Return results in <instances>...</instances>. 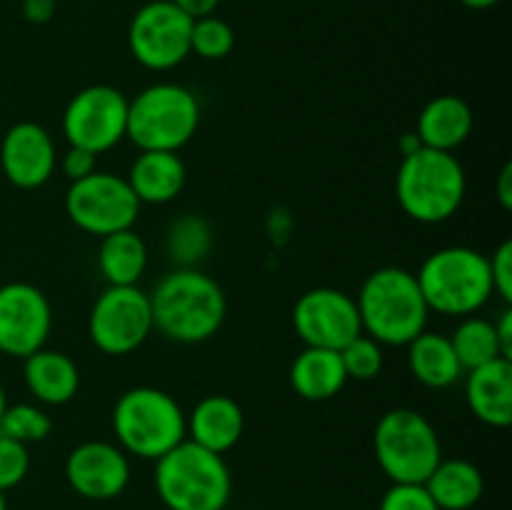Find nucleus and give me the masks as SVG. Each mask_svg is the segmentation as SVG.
<instances>
[{
    "instance_id": "nucleus-14",
    "label": "nucleus",
    "mask_w": 512,
    "mask_h": 510,
    "mask_svg": "<svg viewBox=\"0 0 512 510\" xmlns=\"http://www.w3.org/2000/svg\"><path fill=\"white\" fill-rule=\"evenodd\" d=\"M53 330V308L48 295L33 283L0 285V353L25 360L45 348Z\"/></svg>"
},
{
    "instance_id": "nucleus-19",
    "label": "nucleus",
    "mask_w": 512,
    "mask_h": 510,
    "mask_svg": "<svg viewBox=\"0 0 512 510\" xmlns=\"http://www.w3.org/2000/svg\"><path fill=\"white\" fill-rule=\"evenodd\" d=\"M128 185L140 205H165L178 198L188 180L183 158L170 150H140L130 163Z\"/></svg>"
},
{
    "instance_id": "nucleus-38",
    "label": "nucleus",
    "mask_w": 512,
    "mask_h": 510,
    "mask_svg": "<svg viewBox=\"0 0 512 510\" xmlns=\"http://www.w3.org/2000/svg\"><path fill=\"white\" fill-rule=\"evenodd\" d=\"M498 200L505 210L512 208V165L508 163L500 170L498 178Z\"/></svg>"
},
{
    "instance_id": "nucleus-10",
    "label": "nucleus",
    "mask_w": 512,
    "mask_h": 510,
    "mask_svg": "<svg viewBox=\"0 0 512 510\" xmlns=\"http://www.w3.org/2000/svg\"><path fill=\"white\" fill-rule=\"evenodd\" d=\"M88 333L105 355H128L153 333L150 298L138 285H108L95 298L88 318Z\"/></svg>"
},
{
    "instance_id": "nucleus-23",
    "label": "nucleus",
    "mask_w": 512,
    "mask_h": 510,
    "mask_svg": "<svg viewBox=\"0 0 512 510\" xmlns=\"http://www.w3.org/2000/svg\"><path fill=\"white\" fill-rule=\"evenodd\" d=\"M423 485L440 510H470L485 493L483 473L465 458H443Z\"/></svg>"
},
{
    "instance_id": "nucleus-18",
    "label": "nucleus",
    "mask_w": 512,
    "mask_h": 510,
    "mask_svg": "<svg viewBox=\"0 0 512 510\" xmlns=\"http://www.w3.org/2000/svg\"><path fill=\"white\" fill-rule=\"evenodd\" d=\"M465 398L480 423L508 428L512 423V360L495 358L493 363L468 370Z\"/></svg>"
},
{
    "instance_id": "nucleus-30",
    "label": "nucleus",
    "mask_w": 512,
    "mask_h": 510,
    "mask_svg": "<svg viewBox=\"0 0 512 510\" xmlns=\"http://www.w3.org/2000/svg\"><path fill=\"white\" fill-rule=\"evenodd\" d=\"M338 353L345 365V373H348V380H375L383 370V345L365 333L350 340Z\"/></svg>"
},
{
    "instance_id": "nucleus-4",
    "label": "nucleus",
    "mask_w": 512,
    "mask_h": 510,
    "mask_svg": "<svg viewBox=\"0 0 512 510\" xmlns=\"http://www.w3.org/2000/svg\"><path fill=\"white\" fill-rule=\"evenodd\" d=\"M468 178L453 153L418 148L403 155L395 175V195L405 215L425 225L445 223L460 210Z\"/></svg>"
},
{
    "instance_id": "nucleus-21",
    "label": "nucleus",
    "mask_w": 512,
    "mask_h": 510,
    "mask_svg": "<svg viewBox=\"0 0 512 510\" xmlns=\"http://www.w3.org/2000/svg\"><path fill=\"white\" fill-rule=\"evenodd\" d=\"M473 133V110L458 95H438L420 110L415 135L423 148L453 153Z\"/></svg>"
},
{
    "instance_id": "nucleus-2",
    "label": "nucleus",
    "mask_w": 512,
    "mask_h": 510,
    "mask_svg": "<svg viewBox=\"0 0 512 510\" xmlns=\"http://www.w3.org/2000/svg\"><path fill=\"white\" fill-rule=\"evenodd\" d=\"M155 493L168 510H225L233 473L220 453L185 438L155 460Z\"/></svg>"
},
{
    "instance_id": "nucleus-3",
    "label": "nucleus",
    "mask_w": 512,
    "mask_h": 510,
    "mask_svg": "<svg viewBox=\"0 0 512 510\" xmlns=\"http://www.w3.org/2000/svg\"><path fill=\"white\" fill-rule=\"evenodd\" d=\"M363 333L380 345H408L428 330L430 308L415 273L405 268H378L363 280L355 298Z\"/></svg>"
},
{
    "instance_id": "nucleus-8",
    "label": "nucleus",
    "mask_w": 512,
    "mask_h": 510,
    "mask_svg": "<svg viewBox=\"0 0 512 510\" xmlns=\"http://www.w3.org/2000/svg\"><path fill=\"white\" fill-rule=\"evenodd\" d=\"M373 453L390 483H425L443 460V445L420 410L393 408L375 425Z\"/></svg>"
},
{
    "instance_id": "nucleus-36",
    "label": "nucleus",
    "mask_w": 512,
    "mask_h": 510,
    "mask_svg": "<svg viewBox=\"0 0 512 510\" xmlns=\"http://www.w3.org/2000/svg\"><path fill=\"white\" fill-rule=\"evenodd\" d=\"M23 3V15L30 23H48L55 13L53 0H20Z\"/></svg>"
},
{
    "instance_id": "nucleus-6",
    "label": "nucleus",
    "mask_w": 512,
    "mask_h": 510,
    "mask_svg": "<svg viewBox=\"0 0 512 510\" xmlns=\"http://www.w3.org/2000/svg\"><path fill=\"white\" fill-rule=\"evenodd\" d=\"M430 313L475 315L493 298L488 255L468 245H450L430 253L415 273Z\"/></svg>"
},
{
    "instance_id": "nucleus-28",
    "label": "nucleus",
    "mask_w": 512,
    "mask_h": 510,
    "mask_svg": "<svg viewBox=\"0 0 512 510\" xmlns=\"http://www.w3.org/2000/svg\"><path fill=\"white\" fill-rule=\"evenodd\" d=\"M50 430H53V418L33 403L8 405L0 418V433L25 445L40 443L48 438Z\"/></svg>"
},
{
    "instance_id": "nucleus-17",
    "label": "nucleus",
    "mask_w": 512,
    "mask_h": 510,
    "mask_svg": "<svg viewBox=\"0 0 512 510\" xmlns=\"http://www.w3.org/2000/svg\"><path fill=\"white\" fill-rule=\"evenodd\" d=\"M185 430L188 440L225 455L243 438V408L230 395H205L195 403L193 413L185 415Z\"/></svg>"
},
{
    "instance_id": "nucleus-13",
    "label": "nucleus",
    "mask_w": 512,
    "mask_h": 510,
    "mask_svg": "<svg viewBox=\"0 0 512 510\" xmlns=\"http://www.w3.org/2000/svg\"><path fill=\"white\" fill-rule=\"evenodd\" d=\"M293 328L310 348L343 350L363 333L353 295L338 288L305 290L293 305Z\"/></svg>"
},
{
    "instance_id": "nucleus-32",
    "label": "nucleus",
    "mask_w": 512,
    "mask_h": 510,
    "mask_svg": "<svg viewBox=\"0 0 512 510\" xmlns=\"http://www.w3.org/2000/svg\"><path fill=\"white\" fill-rule=\"evenodd\" d=\"M378 510H440L423 483H393Z\"/></svg>"
},
{
    "instance_id": "nucleus-24",
    "label": "nucleus",
    "mask_w": 512,
    "mask_h": 510,
    "mask_svg": "<svg viewBox=\"0 0 512 510\" xmlns=\"http://www.w3.org/2000/svg\"><path fill=\"white\" fill-rule=\"evenodd\" d=\"M408 368L418 383L433 390L448 388L458 383L463 375V365L455 355L450 338L433 330H423L418 338L408 343Z\"/></svg>"
},
{
    "instance_id": "nucleus-25",
    "label": "nucleus",
    "mask_w": 512,
    "mask_h": 510,
    "mask_svg": "<svg viewBox=\"0 0 512 510\" xmlns=\"http://www.w3.org/2000/svg\"><path fill=\"white\" fill-rule=\"evenodd\" d=\"M98 268L108 285H138L148 268V245L133 228L100 238Z\"/></svg>"
},
{
    "instance_id": "nucleus-12",
    "label": "nucleus",
    "mask_w": 512,
    "mask_h": 510,
    "mask_svg": "<svg viewBox=\"0 0 512 510\" xmlns=\"http://www.w3.org/2000/svg\"><path fill=\"white\" fill-rule=\"evenodd\" d=\"M193 18L170 0H150L135 10L128 28V45L143 68L163 73L173 70L190 55Z\"/></svg>"
},
{
    "instance_id": "nucleus-15",
    "label": "nucleus",
    "mask_w": 512,
    "mask_h": 510,
    "mask_svg": "<svg viewBox=\"0 0 512 510\" xmlns=\"http://www.w3.org/2000/svg\"><path fill=\"white\" fill-rule=\"evenodd\" d=\"M130 455L108 440H85L65 458V480L80 498L105 503L130 485Z\"/></svg>"
},
{
    "instance_id": "nucleus-7",
    "label": "nucleus",
    "mask_w": 512,
    "mask_h": 510,
    "mask_svg": "<svg viewBox=\"0 0 512 510\" xmlns=\"http://www.w3.org/2000/svg\"><path fill=\"white\" fill-rule=\"evenodd\" d=\"M200 125V103L185 85L155 83L128 100L125 138L138 150L178 153Z\"/></svg>"
},
{
    "instance_id": "nucleus-39",
    "label": "nucleus",
    "mask_w": 512,
    "mask_h": 510,
    "mask_svg": "<svg viewBox=\"0 0 512 510\" xmlns=\"http://www.w3.org/2000/svg\"><path fill=\"white\" fill-rule=\"evenodd\" d=\"M418 148H423V143H420L418 135H415V133H405L403 138H400V153H403V155L415 153Z\"/></svg>"
},
{
    "instance_id": "nucleus-42",
    "label": "nucleus",
    "mask_w": 512,
    "mask_h": 510,
    "mask_svg": "<svg viewBox=\"0 0 512 510\" xmlns=\"http://www.w3.org/2000/svg\"><path fill=\"white\" fill-rule=\"evenodd\" d=\"M0 510H8V498H5V493H0Z\"/></svg>"
},
{
    "instance_id": "nucleus-41",
    "label": "nucleus",
    "mask_w": 512,
    "mask_h": 510,
    "mask_svg": "<svg viewBox=\"0 0 512 510\" xmlns=\"http://www.w3.org/2000/svg\"><path fill=\"white\" fill-rule=\"evenodd\" d=\"M5 408H8V398H5V388L0 385V418H3Z\"/></svg>"
},
{
    "instance_id": "nucleus-33",
    "label": "nucleus",
    "mask_w": 512,
    "mask_h": 510,
    "mask_svg": "<svg viewBox=\"0 0 512 510\" xmlns=\"http://www.w3.org/2000/svg\"><path fill=\"white\" fill-rule=\"evenodd\" d=\"M490 263V278H493V295H498L505 305L512 303V240H503L495 248Z\"/></svg>"
},
{
    "instance_id": "nucleus-1",
    "label": "nucleus",
    "mask_w": 512,
    "mask_h": 510,
    "mask_svg": "<svg viewBox=\"0 0 512 510\" xmlns=\"http://www.w3.org/2000/svg\"><path fill=\"white\" fill-rule=\"evenodd\" d=\"M153 330L173 343H203L223 325L228 300L213 275L198 268H175L148 293Z\"/></svg>"
},
{
    "instance_id": "nucleus-29",
    "label": "nucleus",
    "mask_w": 512,
    "mask_h": 510,
    "mask_svg": "<svg viewBox=\"0 0 512 510\" xmlns=\"http://www.w3.org/2000/svg\"><path fill=\"white\" fill-rule=\"evenodd\" d=\"M235 45V30L218 15H203L193 20L190 30V53L203 60H223Z\"/></svg>"
},
{
    "instance_id": "nucleus-31",
    "label": "nucleus",
    "mask_w": 512,
    "mask_h": 510,
    "mask_svg": "<svg viewBox=\"0 0 512 510\" xmlns=\"http://www.w3.org/2000/svg\"><path fill=\"white\" fill-rule=\"evenodd\" d=\"M30 473V450L25 443L0 433V493L18 488Z\"/></svg>"
},
{
    "instance_id": "nucleus-9",
    "label": "nucleus",
    "mask_w": 512,
    "mask_h": 510,
    "mask_svg": "<svg viewBox=\"0 0 512 510\" xmlns=\"http://www.w3.org/2000/svg\"><path fill=\"white\" fill-rule=\"evenodd\" d=\"M65 215L83 233L105 238L133 228L140 215V200L123 175L93 170L88 178L70 183L65 193Z\"/></svg>"
},
{
    "instance_id": "nucleus-20",
    "label": "nucleus",
    "mask_w": 512,
    "mask_h": 510,
    "mask_svg": "<svg viewBox=\"0 0 512 510\" xmlns=\"http://www.w3.org/2000/svg\"><path fill=\"white\" fill-rule=\"evenodd\" d=\"M23 378L38 403L65 405L78 395L80 370L63 350L40 348L23 360Z\"/></svg>"
},
{
    "instance_id": "nucleus-37",
    "label": "nucleus",
    "mask_w": 512,
    "mask_h": 510,
    "mask_svg": "<svg viewBox=\"0 0 512 510\" xmlns=\"http://www.w3.org/2000/svg\"><path fill=\"white\" fill-rule=\"evenodd\" d=\"M173 5H178L185 15L190 18H203V15H213L218 8L220 0H170Z\"/></svg>"
},
{
    "instance_id": "nucleus-27",
    "label": "nucleus",
    "mask_w": 512,
    "mask_h": 510,
    "mask_svg": "<svg viewBox=\"0 0 512 510\" xmlns=\"http://www.w3.org/2000/svg\"><path fill=\"white\" fill-rule=\"evenodd\" d=\"M453 343L455 355H458L463 370L480 368L485 363H493L495 358H503L500 353L498 335H495V323L488 318H478V315H465L448 335Z\"/></svg>"
},
{
    "instance_id": "nucleus-40",
    "label": "nucleus",
    "mask_w": 512,
    "mask_h": 510,
    "mask_svg": "<svg viewBox=\"0 0 512 510\" xmlns=\"http://www.w3.org/2000/svg\"><path fill=\"white\" fill-rule=\"evenodd\" d=\"M460 3L470 10H488L493 8V5H498L500 0H460Z\"/></svg>"
},
{
    "instance_id": "nucleus-34",
    "label": "nucleus",
    "mask_w": 512,
    "mask_h": 510,
    "mask_svg": "<svg viewBox=\"0 0 512 510\" xmlns=\"http://www.w3.org/2000/svg\"><path fill=\"white\" fill-rule=\"evenodd\" d=\"M95 158H98V155H93L90 150L73 148V145H68L65 155L58 160V168L63 170V175L70 180V183H75V180L88 178L93 170H98L95 168Z\"/></svg>"
},
{
    "instance_id": "nucleus-35",
    "label": "nucleus",
    "mask_w": 512,
    "mask_h": 510,
    "mask_svg": "<svg viewBox=\"0 0 512 510\" xmlns=\"http://www.w3.org/2000/svg\"><path fill=\"white\" fill-rule=\"evenodd\" d=\"M495 323V335H498V343H500V353H503V358L512 360V308H508L500 313L498 320H493Z\"/></svg>"
},
{
    "instance_id": "nucleus-16",
    "label": "nucleus",
    "mask_w": 512,
    "mask_h": 510,
    "mask_svg": "<svg viewBox=\"0 0 512 510\" xmlns=\"http://www.w3.org/2000/svg\"><path fill=\"white\" fill-rule=\"evenodd\" d=\"M0 168L15 188L35 190L45 185L58 168L53 135L33 120L10 125L0 143Z\"/></svg>"
},
{
    "instance_id": "nucleus-22",
    "label": "nucleus",
    "mask_w": 512,
    "mask_h": 510,
    "mask_svg": "<svg viewBox=\"0 0 512 510\" xmlns=\"http://www.w3.org/2000/svg\"><path fill=\"white\" fill-rule=\"evenodd\" d=\"M345 383H348V373H345L338 350L305 345L290 365V385L300 398L310 403L335 398L345 388Z\"/></svg>"
},
{
    "instance_id": "nucleus-11",
    "label": "nucleus",
    "mask_w": 512,
    "mask_h": 510,
    "mask_svg": "<svg viewBox=\"0 0 512 510\" xmlns=\"http://www.w3.org/2000/svg\"><path fill=\"white\" fill-rule=\"evenodd\" d=\"M128 100L113 85H88L63 110V135L73 148L93 155L115 148L128 130Z\"/></svg>"
},
{
    "instance_id": "nucleus-26",
    "label": "nucleus",
    "mask_w": 512,
    "mask_h": 510,
    "mask_svg": "<svg viewBox=\"0 0 512 510\" xmlns=\"http://www.w3.org/2000/svg\"><path fill=\"white\" fill-rule=\"evenodd\" d=\"M213 248V228L198 213H185L170 223L165 250L178 268H195Z\"/></svg>"
},
{
    "instance_id": "nucleus-5",
    "label": "nucleus",
    "mask_w": 512,
    "mask_h": 510,
    "mask_svg": "<svg viewBox=\"0 0 512 510\" xmlns=\"http://www.w3.org/2000/svg\"><path fill=\"white\" fill-rule=\"evenodd\" d=\"M110 425L125 453L153 463L188 438L185 413L178 400L150 385L125 390L115 400Z\"/></svg>"
}]
</instances>
